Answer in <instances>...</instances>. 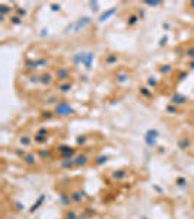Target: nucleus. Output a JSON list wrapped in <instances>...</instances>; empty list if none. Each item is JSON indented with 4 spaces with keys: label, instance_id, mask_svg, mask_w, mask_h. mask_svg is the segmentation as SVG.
<instances>
[{
    "label": "nucleus",
    "instance_id": "obj_9",
    "mask_svg": "<svg viewBox=\"0 0 194 219\" xmlns=\"http://www.w3.org/2000/svg\"><path fill=\"white\" fill-rule=\"evenodd\" d=\"M85 54L86 51H82V53H76L71 56V63L74 66H79V64H83V59H85Z\"/></svg>",
    "mask_w": 194,
    "mask_h": 219
},
{
    "label": "nucleus",
    "instance_id": "obj_13",
    "mask_svg": "<svg viewBox=\"0 0 194 219\" xmlns=\"http://www.w3.org/2000/svg\"><path fill=\"white\" fill-rule=\"evenodd\" d=\"M89 161V158L86 155H77V156H74V167H83V165H86Z\"/></svg>",
    "mask_w": 194,
    "mask_h": 219
},
{
    "label": "nucleus",
    "instance_id": "obj_41",
    "mask_svg": "<svg viewBox=\"0 0 194 219\" xmlns=\"http://www.w3.org/2000/svg\"><path fill=\"white\" fill-rule=\"evenodd\" d=\"M36 63H38V67H44L48 62H47V59H44V57H42V59H38V60H36Z\"/></svg>",
    "mask_w": 194,
    "mask_h": 219
},
{
    "label": "nucleus",
    "instance_id": "obj_42",
    "mask_svg": "<svg viewBox=\"0 0 194 219\" xmlns=\"http://www.w3.org/2000/svg\"><path fill=\"white\" fill-rule=\"evenodd\" d=\"M166 42H168V35H163V37L159 40V45L163 47V45H166Z\"/></svg>",
    "mask_w": 194,
    "mask_h": 219
},
{
    "label": "nucleus",
    "instance_id": "obj_18",
    "mask_svg": "<svg viewBox=\"0 0 194 219\" xmlns=\"http://www.w3.org/2000/svg\"><path fill=\"white\" fill-rule=\"evenodd\" d=\"M125 177H127V172L124 169H117L112 172V180H115V181H121Z\"/></svg>",
    "mask_w": 194,
    "mask_h": 219
},
{
    "label": "nucleus",
    "instance_id": "obj_47",
    "mask_svg": "<svg viewBox=\"0 0 194 219\" xmlns=\"http://www.w3.org/2000/svg\"><path fill=\"white\" fill-rule=\"evenodd\" d=\"M187 76H188V72H181V73L178 75V79H179V81H182V79H185Z\"/></svg>",
    "mask_w": 194,
    "mask_h": 219
},
{
    "label": "nucleus",
    "instance_id": "obj_4",
    "mask_svg": "<svg viewBox=\"0 0 194 219\" xmlns=\"http://www.w3.org/2000/svg\"><path fill=\"white\" fill-rule=\"evenodd\" d=\"M69 76H70V70L67 67H64V66L58 67L55 70V73H54V78L57 81H60V82H64L66 79H69Z\"/></svg>",
    "mask_w": 194,
    "mask_h": 219
},
{
    "label": "nucleus",
    "instance_id": "obj_24",
    "mask_svg": "<svg viewBox=\"0 0 194 219\" xmlns=\"http://www.w3.org/2000/svg\"><path fill=\"white\" fill-rule=\"evenodd\" d=\"M25 67L28 69V70H36V69H39L36 60H32V59H26L25 60Z\"/></svg>",
    "mask_w": 194,
    "mask_h": 219
},
{
    "label": "nucleus",
    "instance_id": "obj_48",
    "mask_svg": "<svg viewBox=\"0 0 194 219\" xmlns=\"http://www.w3.org/2000/svg\"><path fill=\"white\" fill-rule=\"evenodd\" d=\"M48 32H50V31H48V28H42V29H41V37H48Z\"/></svg>",
    "mask_w": 194,
    "mask_h": 219
},
{
    "label": "nucleus",
    "instance_id": "obj_7",
    "mask_svg": "<svg viewBox=\"0 0 194 219\" xmlns=\"http://www.w3.org/2000/svg\"><path fill=\"white\" fill-rule=\"evenodd\" d=\"M185 102H187V97L182 95V94H178V92H176V94H174V95L171 97V104L175 105V107L176 105H184Z\"/></svg>",
    "mask_w": 194,
    "mask_h": 219
},
{
    "label": "nucleus",
    "instance_id": "obj_34",
    "mask_svg": "<svg viewBox=\"0 0 194 219\" xmlns=\"http://www.w3.org/2000/svg\"><path fill=\"white\" fill-rule=\"evenodd\" d=\"M144 4L149 6V7H159L162 4V1H159V0H147V1H144Z\"/></svg>",
    "mask_w": 194,
    "mask_h": 219
},
{
    "label": "nucleus",
    "instance_id": "obj_15",
    "mask_svg": "<svg viewBox=\"0 0 194 219\" xmlns=\"http://www.w3.org/2000/svg\"><path fill=\"white\" fill-rule=\"evenodd\" d=\"M54 76L51 75V73H48V72H44L42 75H41V82L39 83L44 85V86H47V85H50L51 82H53Z\"/></svg>",
    "mask_w": 194,
    "mask_h": 219
},
{
    "label": "nucleus",
    "instance_id": "obj_11",
    "mask_svg": "<svg viewBox=\"0 0 194 219\" xmlns=\"http://www.w3.org/2000/svg\"><path fill=\"white\" fill-rule=\"evenodd\" d=\"M93 59H95V54H93L92 51H86V54H85V59H83V67L86 69V70H89V69H90Z\"/></svg>",
    "mask_w": 194,
    "mask_h": 219
},
{
    "label": "nucleus",
    "instance_id": "obj_14",
    "mask_svg": "<svg viewBox=\"0 0 194 219\" xmlns=\"http://www.w3.org/2000/svg\"><path fill=\"white\" fill-rule=\"evenodd\" d=\"M47 140H48V135L47 133H38L36 132L35 136H34V142L38 143V145H44V143H47Z\"/></svg>",
    "mask_w": 194,
    "mask_h": 219
},
{
    "label": "nucleus",
    "instance_id": "obj_6",
    "mask_svg": "<svg viewBox=\"0 0 194 219\" xmlns=\"http://www.w3.org/2000/svg\"><path fill=\"white\" fill-rule=\"evenodd\" d=\"M70 199H71V203L80 204V203H83V202H85L86 196H85V193H83L82 190H76V191H73V193H70Z\"/></svg>",
    "mask_w": 194,
    "mask_h": 219
},
{
    "label": "nucleus",
    "instance_id": "obj_43",
    "mask_svg": "<svg viewBox=\"0 0 194 219\" xmlns=\"http://www.w3.org/2000/svg\"><path fill=\"white\" fill-rule=\"evenodd\" d=\"M15 153H16L18 156H20V158H23V156H25V155H26L28 152H25L23 149H20V148H18V149H15Z\"/></svg>",
    "mask_w": 194,
    "mask_h": 219
},
{
    "label": "nucleus",
    "instance_id": "obj_44",
    "mask_svg": "<svg viewBox=\"0 0 194 219\" xmlns=\"http://www.w3.org/2000/svg\"><path fill=\"white\" fill-rule=\"evenodd\" d=\"M54 102H58V101H57V98H55L54 95H51L50 98H47V100H45V104H54Z\"/></svg>",
    "mask_w": 194,
    "mask_h": 219
},
{
    "label": "nucleus",
    "instance_id": "obj_54",
    "mask_svg": "<svg viewBox=\"0 0 194 219\" xmlns=\"http://www.w3.org/2000/svg\"><path fill=\"white\" fill-rule=\"evenodd\" d=\"M188 6H190L191 9H194V1H190V3H188Z\"/></svg>",
    "mask_w": 194,
    "mask_h": 219
},
{
    "label": "nucleus",
    "instance_id": "obj_31",
    "mask_svg": "<svg viewBox=\"0 0 194 219\" xmlns=\"http://www.w3.org/2000/svg\"><path fill=\"white\" fill-rule=\"evenodd\" d=\"M108 159H109L108 155H101V156H98V158L95 159V164H96V165H104Z\"/></svg>",
    "mask_w": 194,
    "mask_h": 219
},
{
    "label": "nucleus",
    "instance_id": "obj_39",
    "mask_svg": "<svg viewBox=\"0 0 194 219\" xmlns=\"http://www.w3.org/2000/svg\"><path fill=\"white\" fill-rule=\"evenodd\" d=\"M89 7H90L92 12H96L99 9V3L98 1H89Z\"/></svg>",
    "mask_w": 194,
    "mask_h": 219
},
{
    "label": "nucleus",
    "instance_id": "obj_8",
    "mask_svg": "<svg viewBox=\"0 0 194 219\" xmlns=\"http://www.w3.org/2000/svg\"><path fill=\"white\" fill-rule=\"evenodd\" d=\"M115 12H117V7H111V9L105 10L104 13H101V15H99V18H98V22H99V23H104V22L108 21L109 18L114 16V15H115Z\"/></svg>",
    "mask_w": 194,
    "mask_h": 219
},
{
    "label": "nucleus",
    "instance_id": "obj_25",
    "mask_svg": "<svg viewBox=\"0 0 194 219\" xmlns=\"http://www.w3.org/2000/svg\"><path fill=\"white\" fill-rule=\"evenodd\" d=\"M58 199H60V203H61L63 206H67V204H70V202H71L70 194H66V193H60Z\"/></svg>",
    "mask_w": 194,
    "mask_h": 219
},
{
    "label": "nucleus",
    "instance_id": "obj_12",
    "mask_svg": "<svg viewBox=\"0 0 194 219\" xmlns=\"http://www.w3.org/2000/svg\"><path fill=\"white\" fill-rule=\"evenodd\" d=\"M22 161H23V164H25V165H29V167L35 165V164H36L35 153H26V155L22 158Z\"/></svg>",
    "mask_w": 194,
    "mask_h": 219
},
{
    "label": "nucleus",
    "instance_id": "obj_1",
    "mask_svg": "<svg viewBox=\"0 0 194 219\" xmlns=\"http://www.w3.org/2000/svg\"><path fill=\"white\" fill-rule=\"evenodd\" d=\"M90 23H92V18L90 16H83V18H80V19H77V21H74V22H71V23H69V25L66 26L64 32H66V34H70V32H79L80 29L86 28V26L90 25Z\"/></svg>",
    "mask_w": 194,
    "mask_h": 219
},
{
    "label": "nucleus",
    "instance_id": "obj_27",
    "mask_svg": "<svg viewBox=\"0 0 194 219\" xmlns=\"http://www.w3.org/2000/svg\"><path fill=\"white\" fill-rule=\"evenodd\" d=\"M36 153H38V156H39L41 161H45V159H48L51 156V152L48 151V149H39Z\"/></svg>",
    "mask_w": 194,
    "mask_h": 219
},
{
    "label": "nucleus",
    "instance_id": "obj_37",
    "mask_svg": "<svg viewBox=\"0 0 194 219\" xmlns=\"http://www.w3.org/2000/svg\"><path fill=\"white\" fill-rule=\"evenodd\" d=\"M175 184L178 185V187H185V185H187V180H185L184 177H178L176 181H175Z\"/></svg>",
    "mask_w": 194,
    "mask_h": 219
},
{
    "label": "nucleus",
    "instance_id": "obj_22",
    "mask_svg": "<svg viewBox=\"0 0 194 219\" xmlns=\"http://www.w3.org/2000/svg\"><path fill=\"white\" fill-rule=\"evenodd\" d=\"M139 21H140V18L137 16L136 13H131V15H128V18H127V25L128 26H134V25L139 23Z\"/></svg>",
    "mask_w": 194,
    "mask_h": 219
},
{
    "label": "nucleus",
    "instance_id": "obj_29",
    "mask_svg": "<svg viewBox=\"0 0 194 219\" xmlns=\"http://www.w3.org/2000/svg\"><path fill=\"white\" fill-rule=\"evenodd\" d=\"M146 83H147V86H149V88H152V89H153V88H156V86H158V79H156V78H153V76H149V78H147V79H146Z\"/></svg>",
    "mask_w": 194,
    "mask_h": 219
},
{
    "label": "nucleus",
    "instance_id": "obj_21",
    "mask_svg": "<svg viewBox=\"0 0 194 219\" xmlns=\"http://www.w3.org/2000/svg\"><path fill=\"white\" fill-rule=\"evenodd\" d=\"M178 146H179V149H188L191 146V142H190L188 137H181L178 140Z\"/></svg>",
    "mask_w": 194,
    "mask_h": 219
},
{
    "label": "nucleus",
    "instance_id": "obj_55",
    "mask_svg": "<svg viewBox=\"0 0 194 219\" xmlns=\"http://www.w3.org/2000/svg\"><path fill=\"white\" fill-rule=\"evenodd\" d=\"M141 219H149V218H146V216H143V218H141Z\"/></svg>",
    "mask_w": 194,
    "mask_h": 219
},
{
    "label": "nucleus",
    "instance_id": "obj_17",
    "mask_svg": "<svg viewBox=\"0 0 194 219\" xmlns=\"http://www.w3.org/2000/svg\"><path fill=\"white\" fill-rule=\"evenodd\" d=\"M104 62H105L106 66H114L118 62V56L117 54H108V56H105V60Z\"/></svg>",
    "mask_w": 194,
    "mask_h": 219
},
{
    "label": "nucleus",
    "instance_id": "obj_40",
    "mask_svg": "<svg viewBox=\"0 0 194 219\" xmlns=\"http://www.w3.org/2000/svg\"><path fill=\"white\" fill-rule=\"evenodd\" d=\"M86 140H88V137H86V136H77V139H76L77 145H85V143H86Z\"/></svg>",
    "mask_w": 194,
    "mask_h": 219
},
{
    "label": "nucleus",
    "instance_id": "obj_26",
    "mask_svg": "<svg viewBox=\"0 0 194 219\" xmlns=\"http://www.w3.org/2000/svg\"><path fill=\"white\" fill-rule=\"evenodd\" d=\"M0 13H1V16H6V15H12V7L10 6H7V4H4V3H1L0 4Z\"/></svg>",
    "mask_w": 194,
    "mask_h": 219
},
{
    "label": "nucleus",
    "instance_id": "obj_32",
    "mask_svg": "<svg viewBox=\"0 0 194 219\" xmlns=\"http://www.w3.org/2000/svg\"><path fill=\"white\" fill-rule=\"evenodd\" d=\"M9 21L12 25H20L22 23V18H19L18 15H10L9 16Z\"/></svg>",
    "mask_w": 194,
    "mask_h": 219
},
{
    "label": "nucleus",
    "instance_id": "obj_49",
    "mask_svg": "<svg viewBox=\"0 0 194 219\" xmlns=\"http://www.w3.org/2000/svg\"><path fill=\"white\" fill-rule=\"evenodd\" d=\"M51 10H53V12H58V10H60V4H54V3H51Z\"/></svg>",
    "mask_w": 194,
    "mask_h": 219
},
{
    "label": "nucleus",
    "instance_id": "obj_10",
    "mask_svg": "<svg viewBox=\"0 0 194 219\" xmlns=\"http://www.w3.org/2000/svg\"><path fill=\"white\" fill-rule=\"evenodd\" d=\"M71 88H73V83H71V82H69V81L60 82V83H58V86H57L58 92H61V94H67V92H70Z\"/></svg>",
    "mask_w": 194,
    "mask_h": 219
},
{
    "label": "nucleus",
    "instance_id": "obj_2",
    "mask_svg": "<svg viewBox=\"0 0 194 219\" xmlns=\"http://www.w3.org/2000/svg\"><path fill=\"white\" fill-rule=\"evenodd\" d=\"M54 114L58 117H69L74 114V108L67 101H58L54 107Z\"/></svg>",
    "mask_w": 194,
    "mask_h": 219
},
{
    "label": "nucleus",
    "instance_id": "obj_19",
    "mask_svg": "<svg viewBox=\"0 0 194 219\" xmlns=\"http://www.w3.org/2000/svg\"><path fill=\"white\" fill-rule=\"evenodd\" d=\"M44 200H45V194H39L38 200H36V202L34 203V204H32V207L29 209V212H31V213H34L35 210H38V209H39V206H41V204L44 203Z\"/></svg>",
    "mask_w": 194,
    "mask_h": 219
},
{
    "label": "nucleus",
    "instance_id": "obj_46",
    "mask_svg": "<svg viewBox=\"0 0 194 219\" xmlns=\"http://www.w3.org/2000/svg\"><path fill=\"white\" fill-rule=\"evenodd\" d=\"M15 206L18 210H25V204H22L20 202H15Z\"/></svg>",
    "mask_w": 194,
    "mask_h": 219
},
{
    "label": "nucleus",
    "instance_id": "obj_23",
    "mask_svg": "<svg viewBox=\"0 0 194 219\" xmlns=\"http://www.w3.org/2000/svg\"><path fill=\"white\" fill-rule=\"evenodd\" d=\"M60 167L61 168H71V167H74V158H64L60 162Z\"/></svg>",
    "mask_w": 194,
    "mask_h": 219
},
{
    "label": "nucleus",
    "instance_id": "obj_3",
    "mask_svg": "<svg viewBox=\"0 0 194 219\" xmlns=\"http://www.w3.org/2000/svg\"><path fill=\"white\" fill-rule=\"evenodd\" d=\"M159 137V132L156 129H149L146 133H144V143L147 145V148H155L156 146V140Z\"/></svg>",
    "mask_w": 194,
    "mask_h": 219
},
{
    "label": "nucleus",
    "instance_id": "obj_36",
    "mask_svg": "<svg viewBox=\"0 0 194 219\" xmlns=\"http://www.w3.org/2000/svg\"><path fill=\"white\" fill-rule=\"evenodd\" d=\"M64 219H77V213L74 210H67L64 213Z\"/></svg>",
    "mask_w": 194,
    "mask_h": 219
},
{
    "label": "nucleus",
    "instance_id": "obj_5",
    "mask_svg": "<svg viewBox=\"0 0 194 219\" xmlns=\"http://www.w3.org/2000/svg\"><path fill=\"white\" fill-rule=\"evenodd\" d=\"M57 151H58V153L61 155V158H63V159H64V158H74V153H76V149H74V148L66 146V145L58 146V148H57Z\"/></svg>",
    "mask_w": 194,
    "mask_h": 219
},
{
    "label": "nucleus",
    "instance_id": "obj_28",
    "mask_svg": "<svg viewBox=\"0 0 194 219\" xmlns=\"http://www.w3.org/2000/svg\"><path fill=\"white\" fill-rule=\"evenodd\" d=\"M172 70H174V69H172V66H171V64H163V66H160V67H159V72H160L163 76L169 75Z\"/></svg>",
    "mask_w": 194,
    "mask_h": 219
},
{
    "label": "nucleus",
    "instance_id": "obj_35",
    "mask_svg": "<svg viewBox=\"0 0 194 219\" xmlns=\"http://www.w3.org/2000/svg\"><path fill=\"white\" fill-rule=\"evenodd\" d=\"M115 79H117L118 82H121V83H123V82H125V81L128 79V76H127V73H124V72H118V73H117V76H115Z\"/></svg>",
    "mask_w": 194,
    "mask_h": 219
},
{
    "label": "nucleus",
    "instance_id": "obj_20",
    "mask_svg": "<svg viewBox=\"0 0 194 219\" xmlns=\"http://www.w3.org/2000/svg\"><path fill=\"white\" fill-rule=\"evenodd\" d=\"M32 137H29L28 135H23V136H20L19 137V143L23 146V148H28V146H31V143H32Z\"/></svg>",
    "mask_w": 194,
    "mask_h": 219
},
{
    "label": "nucleus",
    "instance_id": "obj_52",
    "mask_svg": "<svg viewBox=\"0 0 194 219\" xmlns=\"http://www.w3.org/2000/svg\"><path fill=\"white\" fill-rule=\"evenodd\" d=\"M77 219H88V218H86L85 213H82V215H77Z\"/></svg>",
    "mask_w": 194,
    "mask_h": 219
},
{
    "label": "nucleus",
    "instance_id": "obj_16",
    "mask_svg": "<svg viewBox=\"0 0 194 219\" xmlns=\"http://www.w3.org/2000/svg\"><path fill=\"white\" fill-rule=\"evenodd\" d=\"M139 94H140L143 98H146V100L153 98V92H152L147 86H140V88H139Z\"/></svg>",
    "mask_w": 194,
    "mask_h": 219
},
{
    "label": "nucleus",
    "instance_id": "obj_45",
    "mask_svg": "<svg viewBox=\"0 0 194 219\" xmlns=\"http://www.w3.org/2000/svg\"><path fill=\"white\" fill-rule=\"evenodd\" d=\"M136 15H137V16L140 18V21L141 19H143V18H144V15H146V12H144V9H139V10H137V13H136Z\"/></svg>",
    "mask_w": 194,
    "mask_h": 219
},
{
    "label": "nucleus",
    "instance_id": "obj_51",
    "mask_svg": "<svg viewBox=\"0 0 194 219\" xmlns=\"http://www.w3.org/2000/svg\"><path fill=\"white\" fill-rule=\"evenodd\" d=\"M188 67L191 69V70H194V60H191V62L188 63Z\"/></svg>",
    "mask_w": 194,
    "mask_h": 219
},
{
    "label": "nucleus",
    "instance_id": "obj_38",
    "mask_svg": "<svg viewBox=\"0 0 194 219\" xmlns=\"http://www.w3.org/2000/svg\"><path fill=\"white\" fill-rule=\"evenodd\" d=\"M166 113H168V114H176V113H178V108H176L175 105L171 104V105L166 107Z\"/></svg>",
    "mask_w": 194,
    "mask_h": 219
},
{
    "label": "nucleus",
    "instance_id": "obj_33",
    "mask_svg": "<svg viewBox=\"0 0 194 219\" xmlns=\"http://www.w3.org/2000/svg\"><path fill=\"white\" fill-rule=\"evenodd\" d=\"M15 15H18L19 18H25L28 15V10L23 7H15Z\"/></svg>",
    "mask_w": 194,
    "mask_h": 219
},
{
    "label": "nucleus",
    "instance_id": "obj_30",
    "mask_svg": "<svg viewBox=\"0 0 194 219\" xmlns=\"http://www.w3.org/2000/svg\"><path fill=\"white\" fill-rule=\"evenodd\" d=\"M184 56L188 57V59H191V60H194V45H188L184 50Z\"/></svg>",
    "mask_w": 194,
    "mask_h": 219
},
{
    "label": "nucleus",
    "instance_id": "obj_50",
    "mask_svg": "<svg viewBox=\"0 0 194 219\" xmlns=\"http://www.w3.org/2000/svg\"><path fill=\"white\" fill-rule=\"evenodd\" d=\"M51 114H53V113H50V111H47V113H42V118H47V120H50V118L53 117Z\"/></svg>",
    "mask_w": 194,
    "mask_h": 219
},
{
    "label": "nucleus",
    "instance_id": "obj_53",
    "mask_svg": "<svg viewBox=\"0 0 194 219\" xmlns=\"http://www.w3.org/2000/svg\"><path fill=\"white\" fill-rule=\"evenodd\" d=\"M162 28H163V29H168V28H169V23H163Z\"/></svg>",
    "mask_w": 194,
    "mask_h": 219
}]
</instances>
